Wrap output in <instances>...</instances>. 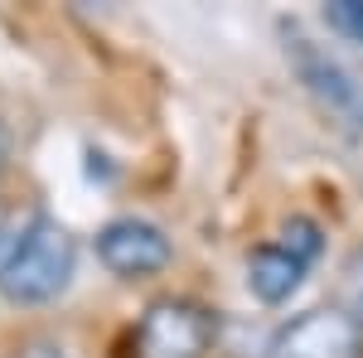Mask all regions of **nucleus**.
I'll list each match as a JSON object with an SVG mask.
<instances>
[{"mask_svg": "<svg viewBox=\"0 0 363 358\" xmlns=\"http://www.w3.org/2000/svg\"><path fill=\"white\" fill-rule=\"evenodd\" d=\"M281 247L296 252L306 267H315V257H320V247H325V233H320V223H310V218H291L286 228H281Z\"/></svg>", "mask_w": 363, "mask_h": 358, "instance_id": "0eeeda50", "label": "nucleus"}, {"mask_svg": "<svg viewBox=\"0 0 363 358\" xmlns=\"http://www.w3.org/2000/svg\"><path fill=\"white\" fill-rule=\"evenodd\" d=\"M286 54L296 58V73L306 78V87L325 102V107L344 111V116H354V111L363 107V92H359V83H354V73H349L344 63H335L325 49H315L306 34H291Z\"/></svg>", "mask_w": 363, "mask_h": 358, "instance_id": "39448f33", "label": "nucleus"}, {"mask_svg": "<svg viewBox=\"0 0 363 358\" xmlns=\"http://www.w3.org/2000/svg\"><path fill=\"white\" fill-rule=\"evenodd\" d=\"M272 358H363V325L344 305H320L277 334Z\"/></svg>", "mask_w": 363, "mask_h": 358, "instance_id": "7ed1b4c3", "label": "nucleus"}, {"mask_svg": "<svg viewBox=\"0 0 363 358\" xmlns=\"http://www.w3.org/2000/svg\"><path fill=\"white\" fill-rule=\"evenodd\" d=\"M169 257H174V247H169L165 228H155L150 218H112L97 233V262L121 281L165 272Z\"/></svg>", "mask_w": 363, "mask_h": 358, "instance_id": "20e7f679", "label": "nucleus"}, {"mask_svg": "<svg viewBox=\"0 0 363 358\" xmlns=\"http://www.w3.org/2000/svg\"><path fill=\"white\" fill-rule=\"evenodd\" d=\"M306 272L310 267L296 252H286L281 242H267V247H257L247 257V291L262 305H281V301H291V296L301 291Z\"/></svg>", "mask_w": 363, "mask_h": 358, "instance_id": "423d86ee", "label": "nucleus"}, {"mask_svg": "<svg viewBox=\"0 0 363 358\" xmlns=\"http://www.w3.org/2000/svg\"><path fill=\"white\" fill-rule=\"evenodd\" d=\"M15 358H68V354H63L58 344H49V339H34V344H25Z\"/></svg>", "mask_w": 363, "mask_h": 358, "instance_id": "9d476101", "label": "nucleus"}, {"mask_svg": "<svg viewBox=\"0 0 363 358\" xmlns=\"http://www.w3.org/2000/svg\"><path fill=\"white\" fill-rule=\"evenodd\" d=\"M213 349V315L194 301L165 296L155 301L136 325L140 358H203Z\"/></svg>", "mask_w": 363, "mask_h": 358, "instance_id": "f03ea898", "label": "nucleus"}, {"mask_svg": "<svg viewBox=\"0 0 363 358\" xmlns=\"http://www.w3.org/2000/svg\"><path fill=\"white\" fill-rule=\"evenodd\" d=\"M325 25L335 29L339 39L363 44V0H330L325 5Z\"/></svg>", "mask_w": 363, "mask_h": 358, "instance_id": "6e6552de", "label": "nucleus"}, {"mask_svg": "<svg viewBox=\"0 0 363 358\" xmlns=\"http://www.w3.org/2000/svg\"><path fill=\"white\" fill-rule=\"evenodd\" d=\"M78 272V237L49 213H29L0 242V291L15 305H49Z\"/></svg>", "mask_w": 363, "mask_h": 358, "instance_id": "f257e3e1", "label": "nucleus"}, {"mask_svg": "<svg viewBox=\"0 0 363 358\" xmlns=\"http://www.w3.org/2000/svg\"><path fill=\"white\" fill-rule=\"evenodd\" d=\"M5 155H10V136H5V126H0V169H5Z\"/></svg>", "mask_w": 363, "mask_h": 358, "instance_id": "9b49d317", "label": "nucleus"}, {"mask_svg": "<svg viewBox=\"0 0 363 358\" xmlns=\"http://www.w3.org/2000/svg\"><path fill=\"white\" fill-rule=\"evenodd\" d=\"M339 296H344V310H349V315H354V320L363 325V252H354V257H349Z\"/></svg>", "mask_w": 363, "mask_h": 358, "instance_id": "1a4fd4ad", "label": "nucleus"}, {"mask_svg": "<svg viewBox=\"0 0 363 358\" xmlns=\"http://www.w3.org/2000/svg\"><path fill=\"white\" fill-rule=\"evenodd\" d=\"M5 233H10V228H5V218H0V242H5Z\"/></svg>", "mask_w": 363, "mask_h": 358, "instance_id": "f8f14e48", "label": "nucleus"}]
</instances>
